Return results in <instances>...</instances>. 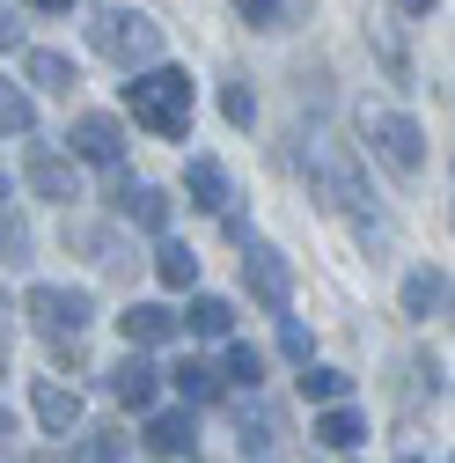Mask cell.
Returning <instances> with one entry per match:
<instances>
[{
    "instance_id": "obj_1",
    "label": "cell",
    "mask_w": 455,
    "mask_h": 463,
    "mask_svg": "<svg viewBox=\"0 0 455 463\" xmlns=\"http://www.w3.org/2000/svg\"><path fill=\"white\" fill-rule=\"evenodd\" d=\"M302 169H309V192H316V199H330L338 213H353V221L375 228V192H367V177H360V162H353L346 140L316 133V140L302 147Z\"/></svg>"
},
{
    "instance_id": "obj_2",
    "label": "cell",
    "mask_w": 455,
    "mask_h": 463,
    "mask_svg": "<svg viewBox=\"0 0 455 463\" xmlns=\"http://www.w3.org/2000/svg\"><path fill=\"white\" fill-rule=\"evenodd\" d=\"M125 103H133V126H147V133H162V140L191 133V74H177V67L133 74V81H125Z\"/></svg>"
},
{
    "instance_id": "obj_3",
    "label": "cell",
    "mask_w": 455,
    "mask_h": 463,
    "mask_svg": "<svg viewBox=\"0 0 455 463\" xmlns=\"http://www.w3.org/2000/svg\"><path fill=\"white\" fill-rule=\"evenodd\" d=\"M88 44L103 60H118V67H154L162 60V23L147 8H103L88 23Z\"/></svg>"
},
{
    "instance_id": "obj_4",
    "label": "cell",
    "mask_w": 455,
    "mask_h": 463,
    "mask_svg": "<svg viewBox=\"0 0 455 463\" xmlns=\"http://www.w3.org/2000/svg\"><path fill=\"white\" fill-rule=\"evenodd\" d=\"M23 317L67 354V345H81V331H88L96 309H88V295H74V287H30V295H23Z\"/></svg>"
},
{
    "instance_id": "obj_5",
    "label": "cell",
    "mask_w": 455,
    "mask_h": 463,
    "mask_svg": "<svg viewBox=\"0 0 455 463\" xmlns=\"http://www.w3.org/2000/svg\"><path fill=\"white\" fill-rule=\"evenodd\" d=\"M367 147L382 155L389 177H419L426 169V133L404 118V110H367Z\"/></svg>"
},
{
    "instance_id": "obj_6",
    "label": "cell",
    "mask_w": 455,
    "mask_h": 463,
    "mask_svg": "<svg viewBox=\"0 0 455 463\" xmlns=\"http://www.w3.org/2000/svg\"><path fill=\"white\" fill-rule=\"evenodd\" d=\"M243 287H250V302H257L265 317H287V302H294V265L279 258L272 243H243Z\"/></svg>"
},
{
    "instance_id": "obj_7",
    "label": "cell",
    "mask_w": 455,
    "mask_h": 463,
    "mask_svg": "<svg viewBox=\"0 0 455 463\" xmlns=\"http://www.w3.org/2000/svg\"><path fill=\"white\" fill-rule=\"evenodd\" d=\"M67 147H74L81 162H96V169H118V155H125V133H118V118L88 110V118H74V126H67Z\"/></svg>"
},
{
    "instance_id": "obj_8",
    "label": "cell",
    "mask_w": 455,
    "mask_h": 463,
    "mask_svg": "<svg viewBox=\"0 0 455 463\" xmlns=\"http://www.w3.org/2000/svg\"><path fill=\"white\" fill-rule=\"evenodd\" d=\"M110 206H118V213H125L133 228H147V236H162V228H169V199H162L154 184H133L125 169L110 177Z\"/></svg>"
},
{
    "instance_id": "obj_9",
    "label": "cell",
    "mask_w": 455,
    "mask_h": 463,
    "mask_svg": "<svg viewBox=\"0 0 455 463\" xmlns=\"http://www.w3.org/2000/svg\"><path fill=\"white\" fill-rule=\"evenodd\" d=\"M118 331H125V345H169V338L184 331V317L162 309V302H133V309L118 317Z\"/></svg>"
},
{
    "instance_id": "obj_10",
    "label": "cell",
    "mask_w": 455,
    "mask_h": 463,
    "mask_svg": "<svg viewBox=\"0 0 455 463\" xmlns=\"http://www.w3.org/2000/svg\"><path fill=\"white\" fill-rule=\"evenodd\" d=\"M184 192H191L199 213H220V206H228V169H220L213 155H191V162H184Z\"/></svg>"
},
{
    "instance_id": "obj_11",
    "label": "cell",
    "mask_w": 455,
    "mask_h": 463,
    "mask_svg": "<svg viewBox=\"0 0 455 463\" xmlns=\"http://www.w3.org/2000/svg\"><path fill=\"white\" fill-rule=\"evenodd\" d=\"M30 404H37V420H44L51 434H74V427H81V390H67V383H37Z\"/></svg>"
},
{
    "instance_id": "obj_12",
    "label": "cell",
    "mask_w": 455,
    "mask_h": 463,
    "mask_svg": "<svg viewBox=\"0 0 455 463\" xmlns=\"http://www.w3.org/2000/svg\"><path fill=\"white\" fill-rule=\"evenodd\" d=\"M23 184H30L37 199H74V162H67V155H30V162H23Z\"/></svg>"
},
{
    "instance_id": "obj_13",
    "label": "cell",
    "mask_w": 455,
    "mask_h": 463,
    "mask_svg": "<svg viewBox=\"0 0 455 463\" xmlns=\"http://www.w3.org/2000/svg\"><path fill=\"white\" fill-rule=\"evenodd\" d=\"M110 397L133 404V412H147V404H154V368H147L140 354H125L118 368H110Z\"/></svg>"
},
{
    "instance_id": "obj_14",
    "label": "cell",
    "mask_w": 455,
    "mask_h": 463,
    "mask_svg": "<svg viewBox=\"0 0 455 463\" xmlns=\"http://www.w3.org/2000/svg\"><path fill=\"white\" fill-rule=\"evenodd\" d=\"M154 456H184L191 441H199V427H191V412H154L147 420V434H140Z\"/></svg>"
},
{
    "instance_id": "obj_15",
    "label": "cell",
    "mask_w": 455,
    "mask_h": 463,
    "mask_svg": "<svg viewBox=\"0 0 455 463\" xmlns=\"http://www.w3.org/2000/svg\"><path fill=\"white\" fill-rule=\"evenodd\" d=\"M184 390V404H213L220 397V383H228V368H206V361H177V375H169Z\"/></svg>"
},
{
    "instance_id": "obj_16",
    "label": "cell",
    "mask_w": 455,
    "mask_h": 463,
    "mask_svg": "<svg viewBox=\"0 0 455 463\" xmlns=\"http://www.w3.org/2000/svg\"><path fill=\"white\" fill-rule=\"evenodd\" d=\"M367 427H360V412H346V404H323V412H316V441L323 449H353Z\"/></svg>"
},
{
    "instance_id": "obj_17",
    "label": "cell",
    "mask_w": 455,
    "mask_h": 463,
    "mask_svg": "<svg viewBox=\"0 0 455 463\" xmlns=\"http://www.w3.org/2000/svg\"><path fill=\"white\" fill-rule=\"evenodd\" d=\"M184 324H191L199 338H228V331H236V309H228L220 295H199V302L184 309Z\"/></svg>"
},
{
    "instance_id": "obj_18",
    "label": "cell",
    "mask_w": 455,
    "mask_h": 463,
    "mask_svg": "<svg viewBox=\"0 0 455 463\" xmlns=\"http://www.w3.org/2000/svg\"><path fill=\"white\" fill-rule=\"evenodd\" d=\"M243 449H250V463L279 456V420L265 412V404H257V412H243Z\"/></svg>"
},
{
    "instance_id": "obj_19",
    "label": "cell",
    "mask_w": 455,
    "mask_h": 463,
    "mask_svg": "<svg viewBox=\"0 0 455 463\" xmlns=\"http://www.w3.org/2000/svg\"><path fill=\"white\" fill-rule=\"evenodd\" d=\"M154 279H162V287H191V279H199V258H191L184 243H162V250H154Z\"/></svg>"
},
{
    "instance_id": "obj_20",
    "label": "cell",
    "mask_w": 455,
    "mask_h": 463,
    "mask_svg": "<svg viewBox=\"0 0 455 463\" xmlns=\"http://www.w3.org/2000/svg\"><path fill=\"white\" fill-rule=\"evenodd\" d=\"M346 390H353V383L338 375V368H316V361L302 368V397H309V404H346Z\"/></svg>"
},
{
    "instance_id": "obj_21",
    "label": "cell",
    "mask_w": 455,
    "mask_h": 463,
    "mask_svg": "<svg viewBox=\"0 0 455 463\" xmlns=\"http://www.w3.org/2000/svg\"><path fill=\"white\" fill-rule=\"evenodd\" d=\"M30 81L51 89V96H67V89H74V67L60 60V52H30Z\"/></svg>"
},
{
    "instance_id": "obj_22",
    "label": "cell",
    "mask_w": 455,
    "mask_h": 463,
    "mask_svg": "<svg viewBox=\"0 0 455 463\" xmlns=\"http://www.w3.org/2000/svg\"><path fill=\"white\" fill-rule=\"evenodd\" d=\"M228 383H243V390L265 383V354H257V345H228Z\"/></svg>"
},
{
    "instance_id": "obj_23",
    "label": "cell",
    "mask_w": 455,
    "mask_h": 463,
    "mask_svg": "<svg viewBox=\"0 0 455 463\" xmlns=\"http://www.w3.org/2000/svg\"><path fill=\"white\" fill-rule=\"evenodd\" d=\"M404 309H412V317L441 309V272H412V279H404Z\"/></svg>"
},
{
    "instance_id": "obj_24",
    "label": "cell",
    "mask_w": 455,
    "mask_h": 463,
    "mask_svg": "<svg viewBox=\"0 0 455 463\" xmlns=\"http://www.w3.org/2000/svg\"><path fill=\"white\" fill-rule=\"evenodd\" d=\"M220 110H228V126H250V118H257V96H250L243 81H228V89H220Z\"/></svg>"
},
{
    "instance_id": "obj_25",
    "label": "cell",
    "mask_w": 455,
    "mask_h": 463,
    "mask_svg": "<svg viewBox=\"0 0 455 463\" xmlns=\"http://www.w3.org/2000/svg\"><path fill=\"white\" fill-rule=\"evenodd\" d=\"M30 118H37L30 96H15V81H8V96H0V126H8V140H15V133H30Z\"/></svg>"
},
{
    "instance_id": "obj_26",
    "label": "cell",
    "mask_w": 455,
    "mask_h": 463,
    "mask_svg": "<svg viewBox=\"0 0 455 463\" xmlns=\"http://www.w3.org/2000/svg\"><path fill=\"white\" fill-rule=\"evenodd\" d=\"M0 250H8V265H23V258H30V228H23L15 213H8V228H0Z\"/></svg>"
},
{
    "instance_id": "obj_27",
    "label": "cell",
    "mask_w": 455,
    "mask_h": 463,
    "mask_svg": "<svg viewBox=\"0 0 455 463\" xmlns=\"http://www.w3.org/2000/svg\"><path fill=\"white\" fill-rule=\"evenodd\" d=\"M279 345H287V361H302V368H309V331H302L294 317H287V324H279Z\"/></svg>"
},
{
    "instance_id": "obj_28",
    "label": "cell",
    "mask_w": 455,
    "mask_h": 463,
    "mask_svg": "<svg viewBox=\"0 0 455 463\" xmlns=\"http://www.w3.org/2000/svg\"><path fill=\"white\" fill-rule=\"evenodd\" d=\"M243 8V23H257V30H279V0H236Z\"/></svg>"
},
{
    "instance_id": "obj_29",
    "label": "cell",
    "mask_w": 455,
    "mask_h": 463,
    "mask_svg": "<svg viewBox=\"0 0 455 463\" xmlns=\"http://www.w3.org/2000/svg\"><path fill=\"white\" fill-rule=\"evenodd\" d=\"M88 463H125V441H118V434H96V441H88Z\"/></svg>"
},
{
    "instance_id": "obj_30",
    "label": "cell",
    "mask_w": 455,
    "mask_h": 463,
    "mask_svg": "<svg viewBox=\"0 0 455 463\" xmlns=\"http://www.w3.org/2000/svg\"><path fill=\"white\" fill-rule=\"evenodd\" d=\"M30 8H44V15H67V8H74V0H30Z\"/></svg>"
},
{
    "instance_id": "obj_31",
    "label": "cell",
    "mask_w": 455,
    "mask_h": 463,
    "mask_svg": "<svg viewBox=\"0 0 455 463\" xmlns=\"http://www.w3.org/2000/svg\"><path fill=\"white\" fill-rule=\"evenodd\" d=\"M396 8H404V15H433V0H396Z\"/></svg>"
},
{
    "instance_id": "obj_32",
    "label": "cell",
    "mask_w": 455,
    "mask_h": 463,
    "mask_svg": "<svg viewBox=\"0 0 455 463\" xmlns=\"http://www.w3.org/2000/svg\"><path fill=\"white\" fill-rule=\"evenodd\" d=\"M396 463H419V456H396Z\"/></svg>"
}]
</instances>
